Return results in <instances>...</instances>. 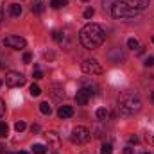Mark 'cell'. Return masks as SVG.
<instances>
[{"mask_svg": "<svg viewBox=\"0 0 154 154\" xmlns=\"http://www.w3.org/2000/svg\"><path fill=\"white\" fill-rule=\"evenodd\" d=\"M0 86H2V81H0Z\"/></svg>", "mask_w": 154, "mask_h": 154, "instance_id": "8d00e7d4", "label": "cell"}, {"mask_svg": "<svg viewBox=\"0 0 154 154\" xmlns=\"http://www.w3.org/2000/svg\"><path fill=\"white\" fill-rule=\"evenodd\" d=\"M16 154H29V152H25V151H20V152H16Z\"/></svg>", "mask_w": 154, "mask_h": 154, "instance_id": "d6a6232c", "label": "cell"}, {"mask_svg": "<svg viewBox=\"0 0 154 154\" xmlns=\"http://www.w3.org/2000/svg\"><path fill=\"white\" fill-rule=\"evenodd\" d=\"M4 113H5V102H4V100L0 99V118L4 116Z\"/></svg>", "mask_w": 154, "mask_h": 154, "instance_id": "4316f807", "label": "cell"}, {"mask_svg": "<svg viewBox=\"0 0 154 154\" xmlns=\"http://www.w3.org/2000/svg\"><path fill=\"white\" fill-rule=\"evenodd\" d=\"M31 129H32V133H38V131H39V125H32Z\"/></svg>", "mask_w": 154, "mask_h": 154, "instance_id": "1f68e13d", "label": "cell"}, {"mask_svg": "<svg viewBox=\"0 0 154 154\" xmlns=\"http://www.w3.org/2000/svg\"><path fill=\"white\" fill-rule=\"evenodd\" d=\"M25 127H27V124H25V122H22V120L14 124V129H16L18 133H22V131H25Z\"/></svg>", "mask_w": 154, "mask_h": 154, "instance_id": "d6986e66", "label": "cell"}, {"mask_svg": "<svg viewBox=\"0 0 154 154\" xmlns=\"http://www.w3.org/2000/svg\"><path fill=\"white\" fill-rule=\"evenodd\" d=\"M9 13H11L13 16H20V14H22V5H20V4H11V5H9Z\"/></svg>", "mask_w": 154, "mask_h": 154, "instance_id": "8fae6325", "label": "cell"}, {"mask_svg": "<svg viewBox=\"0 0 154 154\" xmlns=\"http://www.w3.org/2000/svg\"><path fill=\"white\" fill-rule=\"evenodd\" d=\"M152 43H154V36H152Z\"/></svg>", "mask_w": 154, "mask_h": 154, "instance_id": "d590c367", "label": "cell"}, {"mask_svg": "<svg viewBox=\"0 0 154 154\" xmlns=\"http://www.w3.org/2000/svg\"><path fill=\"white\" fill-rule=\"evenodd\" d=\"M54 90H56V91H54V97H56V99H59L61 95H65V91H63V90H61V88H59L57 84L54 86Z\"/></svg>", "mask_w": 154, "mask_h": 154, "instance_id": "603a6c76", "label": "cell"}, {"mask_svg": "<svg viewBox=\"0 0 154 154\" xmlns=\"http://www.w3.org/2000/svg\"><path fill=\"white\" fill-rule=\"evenodd\" d=\"M68 2L66 0H50V5L54 7V9H59V7H65Z\"/></svg>", "mask_w": 154, "mask_h": 154, "instance_id": "2e32d148", "label": "cell"}, {"mask_svg": "<svg viewBox=\"0 0 154 154\" xmlns=\"http://www.w3.org/2000/svg\"><path fill=\"white\" fill-rule=\"evenodd\" d=\"M124 154H133V149H131V147H125V149H124Z\"/></svg>", "mask_w": 154, "mask_h": 154, "instance_id": "f546056e", "label": "cell"}, {"mask_svg": "<svg viewBox=\"0 0 154 154\" xmlns=\"http://www.w3.org/2000/svg\"><path fill=\"white\" fill-rule=\"evenodd\" d=\"M151 100H152V102H154V93H152V95H151Z\"/></svg>", "mask_w": 154, "mask_h": 154, "instance_id": "e575fe53", "label": "cell"}, {"mask_svg": "<svg viewBox=\"0 0 154 154\" xmlns=\"http://www.w3.org/2000/svg\"><path fill=\"white\" fill-rule=\"evenodd\" d=\"M32 77H34V81H39V79H43V74H41V70H34Z\"/></svg>", "mask_w": 154, "mask_h": 154, "instance_id": "484cf974", "label": "cell"}, {"mask_svg": "<svg viewBox=\"0 0 154 154\" xmlns=\"http://www.w3.org/2000/svg\"><path fill=\"white\" fill-rule=\"evenodd\" d=\"M143 154H149V152H143Z\"/></svg>", "mask_w": 154, "mask_h": 154, "instance_id": "74e56055", "label": "cell"}, {"mask_svg": "<svg viewBox=\"0 0 154 154\" xmlns=\"http://www.w3.org/2000/svg\"><path fill=\"white\" fill-rule=\"evenodd\" d=\"M79 39L82 43V47L86 48H99L104 39H106V32L99 23H86L81 31H79Z\"/></svg>", "mask_w": 154, "mask_h": 154, "instance_id": "6da1fadb", "label": "cell"}, {"mask_svg": "<svg viewBox=\"0 0 154 154\" xmlns=\"http://www.w3.org/2000/svg\"><path fill=\"white\" fill-rule=\"evenodd\" d=\"M81 70H82L84 74H88V75H100V74L104 72L97 59H84V61L81 63Z\"/></svg>", "mask_w": 154, "mask_h": 154, "instance_id": "5b68a950", "label": "cell"}, {"mask_svg": "<svg viewBox=\"0 0 154 154\" xmlns=\"http://www.w3.org/2000/svg\"><path fill=\"white\" fill-rule=\"evenodd\" d=\"M32 13H36V14L43 13V4H41V2H36V4L32 5Z\"/></svg>", "mask_w": 154, "mask_h": 154, "instance_id": "ffe728a7", "label": "cell"}, {"mask_svg": "<svg viewBox=\"0 0 154 154\" xmlns=\"http://www.w3.org/2000/svg\"><path fill=\"white\" fill-rule=\"evenodd\" d=\"M39 111H41L43 115H50V113H52V108H50L48 102H41V104H39Z\"/></svg>", "mask_w": 154, "mask_h": 154, "instance_id": "7c38bea8", "label": "cell"}, {"mask_svg": "<svg viewBox=\"0 0 154 154\" xmlns=\"http://www.w3.org/2000/svg\"><path fill=\"white\" fill-rule=\"evenodd\" d=\"M39 93H41V88H39L38 84H32V86H31V95H32V97H38Z\"/></svg>", "mask_w": 154, "mask_h": 154, "instance_id": "ac0fdd59", "label": "cell"}, {"mask_svg": "<svg viewBox=\"0 0 154 154\" xmlns=\"http://www.w3.org/2000/svg\"><path fill=\"white\" fill-rule=\"evenodd\" d=\"M93 14H95V9H93V7H88V9L84 11V18H93Z\"/></svg>", "mask_w": 154, "mask_h": 154, "instance_id": "7402d4cb", "label": "cell"}, {"mask_svg": "<svg viewBox=\"0 0 154 154\" xmlns=\"http://www.w3.org/2000/svg\"><path fill=\"white\" fill-rule=\"evenodd\" d=\"M97 88L95 86H82L79 91H77V95H75V100H77V104L79 106H84V104H88V100L97 93L95 91Z\"/></svg>", "mask_w": 154, "mask_h": 154, "instance_id": "8992f818", "label": "cell"}, {"mask_svg": "<svg viewBox=\"0 0 154 154\" xmlns=\"http://www.w3.org/2000/svg\"><path fill=\"white\" fill-rule=\"evenodd\" d=\"M143 65H145V66H154V57H152V56H149V57L145 59V63H143Z\"/></svg>", "mask_w": 154, "mask_h": 154, "instance_id": "d4e9b609", "label": "cell"}, {"mask_svg": "<svg viewBox=\"0 0 154 154\" xmlns=\"http://www.w3.org/2000/svg\"><path fill=\"white\" fill-rule=\"evenodd\" d=\"M129 143H134V145H136V143H138V136H136V134H134V136H129Z\"/></svg>", "mask_w": 154, "mask_h": 154, "instance_id": "83f0119b", "label": "cell"}, {"mask_svg": "<svg viewBox=\"0 0 154 154\" xmlns=\"http://www.w3.org/2000/svg\"><path fill=\"white\" fill-rule=\"evenodd\" d=\"M127 47H129V48H133V50H134V48H138V39L129 38V39H127Z\"/></svg>", "mask_w": 154, "mask_h": 154, "instance_id": "44dd1931", "label": "cell"}, {"mask_svg": "<svg viewBox=\"0 0 154 154\" xmlns=\"http://www.w3.org/2000/svg\"><path fill=\"white\" fill-rule=\"evenodd\" d=\"M118 2H124V4H127L129 7H133V9H136V11L142 13V11L149 5L151 0H118Z\"/></svg>", "mask_w": 154, "mask_h": 154, "instance_id": "9c48e42d", "label": "cell"}, {"mask_svg": "<svg viewBox=\"0 0 154 154\" xmlns=\"http://www.w3.org/2000/svg\"><path fill=\"white\" fill-rule=\"evenodd\" d=\"M5 154H9V152H5Z\"/></svg>", "mask_w": 154, "mask_h": 154, "instance_id": "ab89813d", "label": "cell"}, {"mask_svg": "<svg viewBox=\"0 0 154 154\" xmlns=\"http://www.w3.org/2000/svg\"><path fill=\"white\" fill-rule=\"evenodd\" d=\"M5 84H7L9 88L23 86V84H25V77L22 75L20 72H7V75H5Z\"/></svg>", "mask_w": 154, "mask_h": 154, "instance_id": "52a82bcc", "label": "cell"}, {"mask_svg": "<svg viewBox=\"0 0 154 154\" xmlns=\"http://www.w3.org/2000/svg\"><path fill=\"white\" fill-rule=\"evenodd\" d=\"M147 140H149L151 143H154V134H147Z\"/></svg>", "mask_w": 154, "mask_h": 154, "instance_id": "4dcf8cb0", "label": "cell"}, {"mask_svg": "<svg viewBox=\"0 0 154 154\" xmlns=\"http://www.w3.org/2000/svg\"><path fill=\"white\" fill-rule=\"evenodd\" d=\"M111 152H113V145H111L109 142L102 143V147H100V154H111Z\"/></svg>", "mask_w": 154, "mask_h": 154, "instance_id": "5bb4252c", "label": "cell"}, {"mask_svg": "<svg viewBox=\"0 0 154 154\" xmlns=\"http://www.w3.org/2000/svg\"><path fill=\"white\" fill-rule=\"evenodd\" d=\"M142 109V100L140 97L134 93V91H124L118 99V111L120 115L124 116H129V115H134Z\"/></svg>", "mask_w": 154, "mask_h": 154, "instance_id": "7a4b0ae2", "label": "cell"}, {"mask_svg": "<svg viewBox=\"0 0 154 154\" xmlns=\"http://www.w3.org/2000/svg\"><path fill=\"white\" fill-rule=\"evenodd\" d=\"M57 115H59V118H70V116L74 115V108L72 106H61L59 109H57Z\"/></svg>", "mask_w": 154, "mask_h": 154, "instance_id": "30bf717a", "label": "cell"}, {"mask_svg": "<svg viewBox=\"0 0 154 154\" xmlns=\"http://www.w3.org/2000/svg\"><path fill=\"white\" fill-rule=\"evenodd\" d=\"M84 2H88V0H84Z\"/></svg>", "mask_w": 154, "mask_h": 154, "instance_id": "f35d334b", "label": "cell"}, {"mask_svg": "<svg viewBox=\"0 0 154 154\" xmlns=\"http://www.w3.org/2000/svg\"><path fill=\"white\" fill-rule=\"evenodd\" d=\"M4 152V147H2V145H0V154Z\"/></svg>", "mask_w": 154, "mask_h": 154, "instance_id": "836d02e7", "label": "cell"}, {"mask_svg": "<svg viewBox=\"0 0 154 154\" xmlns=\"http://www.w3.org/2000/svg\"><path fill=\"white\" fill-rule=\"evenodd\" d=\"M4 45L9 47V48L20 50V48H25L27 41L22 38V36H14V34H11V36H5V38H4Z\"/></svg>", "mask_w": 154, "mask_h": 154, "instance_id": "ba28073f", "label": "cell"}, {"mask_svg": "<svg viewBox=\"0 0 154 154\" xmlns=\"http://www.w3.org/2000/svg\"><path fill=\"white\" fill-rule=\"evenodd\" d=\"M52 38L56 39V41H63V34H61L59 31H54V32H52Z\"/></svg>", "mask_w": 154, "mask_h": 154, "instance_id": "cb8c5ba5", "label": "cell"}, {"mask_svg": "<svg viewBox=\"0 0 154 154\" xmlns=\"http://www.w3.org/2000/svg\"><path fill=\"white\" fill-rule=\"evenodd\" d=\"M95 115H97V118H99V120H106L109 113H108V109H106V108H99Z\"/></svg>", "mask_w": 154, "mask_h": 154, "instance_id": "4fadbf2b", "label": "cell"}, {"mask_svg": "<svg viewBox=\"0 0 154 154\" xmlns=\"http://www.w3.org/2000/svg\"><path fill=\"white\" fill-rule=\"evenodd\" d=\"M90 138H91L90 129L88 127H82V125H77L75 129L72 131V134H70V140L74 143H77V145H82V143L90 142Z\"/></svg>", "mask_w": 154, "mask_h": 154, "instance_id": "277c9868", "label": "cell"}, {"mask_svg": "<svg viewBox=\"0 0 154 154\" xmlns=\"http://www.w3.org/2000/svg\"><path fill=\"white\" fill-rule=\"evenodd\" d=\"M111 14H113L115 18H134L136 14H140V11L129 7V5L124 4V2H116V4L111 5Z\"/></svg>", "mask_w": 154, "mask_h": 154, "instance_id": "3957f363", "label": "cell"}, {"mask_svg": "<svg viewBox=\"0 0 154 154\" xmlns=\"http://www.w3.org/2000/svg\"><path fill=\"white\" fill-rule=\"evenodd\" d=\"M31 59H32L31 54H25V56H23V63H31Z\"/></svg>", "mask_w": 154, "mask_h": 154, "instance_id": "f1b7e54d", "label": "cell"}, {"mask_svg": "<svg viewBox=\"0 0 154 154\" xmlns=\"http://www.w3.org/2000/svg\"><path fill=\"white\" fill-rule=\"evenodd\" d=\"M9 133V127H7V122H0V138H5Z\"/></svg>", "mask_w": 154, "mask_h": 154, "instance_id": "e0dca14e", "label": "cell"}, {"mask_svg": "<svg viewBox=\"0 0 154 154\" xmlns=\"http://www.w3.org/2000/svg\"><path fill=\"white\" fill-rule=\"evenodd\" d=\"M32 152L34 154H45L47 152V147L41 145V143H36V145H32Z\"/></svg>", "mask_w": 154, "mask_h": 154, "instance_id": "9a60e30c", "label": "cell"}]
</instances>
